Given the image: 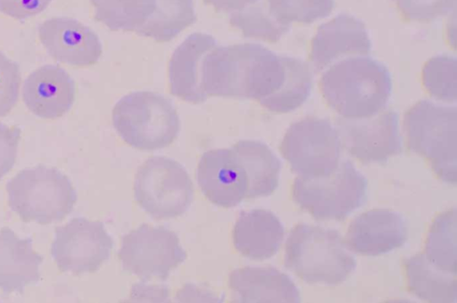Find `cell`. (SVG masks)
Segmentation results:
<instances>
[{
  "label": "cell",
  "mask_w": 457,
  "mask_h": 303,
  "mask_svg": "<svg viewBox=\"0 0 457 303\" xmlns=\"http://www.w3.org/2000/svg\"><path fill=\"white\" fill-rule=\"evenodd\" d=\"M408 21L427 22L450 14L456 0H393Z\"/></svg>",
  "instance_id": "obj_31"
},
{
  "label": "cell",
  "mask_w": 457,
  "mask_h": 303,
  "mask_svg": "<svg viewBox=\"0 0 457 303\" xmlns=\"http://www.w3.org/2000/svg\"><path fill=\"white\" fill-rule=\"evenodd\" d=\"M37 34L48 55L57 62L87 67L96 63L102 55L98 36L76 19H47L38 25Z\"/></svg>",
  "instance_id": "obj_13"
},
{
  "label": "cell",
  "mask_w": 457,
  "mask_h": 303,
  "mask_svg": "<svg viewBox=\"0 0 457 303\" xmlns=\"http://www.w3.org/2000/svg\"><path fill=\"white\" fill-rule=\"evenodd\" d=\"M196 180L203 194L218 206L234 207L246 198L247 179L231 148L204 153L197 165Z\"/></svg>",
  "instance_id": "obj_14"
},
{
  "label": "cell",
  "mask_w": 457,
  "mask_h": 303,
  "mask_svg": "<svg viewBox=\"0 0 457 303\" xmlns=\"http://www.w3.org/2000/svg\"><path fill=\"white\" fill-rule=\"evenodd\" d=\"M196 21L193 0H155V7L136 31L157 42H168Z\"/></svg>",
  "instance_id": "obj_24"
},
{
  "label": "cell",
  "mask_w": 457,
  "mask_h": 303,
  "mask_svg": "<svg viewBox=\"0 0 457 303\" xmlns=\"http://www.w3.org/2000/svg\"><path fill=\"white\" fill-rule=\"evenodd\" d=\"M216 46L212 36L195 32L175 49L169 63L170 90L173 96L194 104L206 101L208 97L201 86L203 61Z\"/></svg>",
  "instance_id": "obj_18"
},
{
  "label": "cell",
  "mask_w": 457,
  "mask_h": 303,
  "mask_svg": "<svg viewBox=\"0 0 457 303\" xmlns=\"http://www.w3.org/2000/svg\"><path fill=\"white\" fill-rule=\"evenodd\" d=\"M134 196L141 208L156 219L183 215L193 201L194 189L187 170L165 156H151L138 168Z\"/></svg>",
  "instance_id": "obj_8"
},
{
  "label": "cell",
  "mask_w": 457,
  "mask_h": 303,
  "mask_svg": "<svg viewBox=\"0 0 457 303\" xmlns=\"http://www.w3.org/2000/svg\"><path fill=\"white\" fill-rule=\"evenodd\" d=\"M368 182L349 160L327 176H298L292 187L295 202L318 220H343L367 199Z\"/></svg>",
  "instance_id": "obj_7"
},
{
  "label": "cell",
  "mask_w": 457,
  "mask_h": 303,
  "mask_svg": "<svg viewBox=\"0 0 457 303\" xmlns=\"http://www.w3.org/2000/svg\"><path fill=\"white\" fill-rule=\"evenodd\" d=\"M456 208L438 215L428 233L424 255L437 269L456 275Z\"/></svg>",
  "instance_id": "obj_26"
},
{
  "label": "cell",
  "mask_w": 457,
  "mask_h": 303,
  "mask_svg": "<svg viewBox=\"0 0 457 303\" xmlns=\"http://www.w3.org/2000/svg\"><path fill=\"white\" fill-rule=\"evenodd\" d=\"M229 22L241 30L245 37L268 42H277L290 28L278 23L263 8L251 5L234 12L229 17Z\"/></svg>",
  "instance_id": "obj_30"
},
{
  "label": "cell",
  "mask_w": 457,
  "mask_h": 303,
  "mask_svg": "<svg viewBox=\"0 0 457 303\" xmlns=\"http://www.w3.org/2000/svg\"><path fill=\"white\" fill-rule=\"evenodd\" d=\"M75 93V82L64 69L45 64L26 78L21 95L26 107L33 114L54 120L70 111Z\"/></svg>",
  "instance_id": "obj_16"
},
{
  "label": "cell",
  "mask_w": 457,
  "mask_h": 303,
  "mask_svg": "<svg viewBox=\"0 0 457 303\" xmlns=\"http://www.w3.org/2000/svg\"><path fill=\"white\" fill-rule=\"evenodd\" d=\"M281 56L259 44L215 46L204 58L201 86L206 97L251 98L259 103L282 86Z\"/></svg>",
  "instance_id": "obj_1"
},
{
  "label": "cell",
  "mask_w": 457,
  "mask_h": 303,
  "mask_svg": "<svg viewBox=\"0 0 457 303\" xmlns=\"http://www.w3.org/2000/svg\"><path fill=\"white\" fill-rule=\"evenodd\" d=\"M455 105L420 100L404 114L403 128L411 151L426 158L445 182L456 184Z\"/></svg>",
  "instance_id": "obj_5"
},
{
  "label": "cell",
  "mask_w": 457,
  "mask_h": 303,
  "mask_svg": "<svg viewBox=\"0 0 457 303\" xmlns=\"http://www.w3.org/2000/svg\"><path fill=\"white\" fill-rule=\"evenodd\" d=\"M21 82L19 64L0 52V117L6 116L16 105Z\"/></svg>",
  "instance_id": "obj_32"
},
{
  "label": "cell",
  "mask_w": 457,
  "mask_h": 303,
  "mask_svg": "<svg viewBox=\"0 0 457 303\" xmlns=\"http://www.w3.org/2000/svg\"><path fill=\"white\" fill-rule=\"evenodd\" d=\"M5 189L9 207L24 223L46 225L61 222L77 201L69 177L42 164L20 171L7 181Z\"/></svg>",
  "instance_id": "obj_4"
},
{
  "label": "cell",
  "mask_w": 457,
  "mask_h": 303,
  "mask_svg": "<svg viewBox=\"0 0 457 303\" xmlns=\"http://www.w3.org/2000/svg\"><path fill=\"white\" fill-rule=\"evenodd\" d=\"M286 77L280 88L262 100L260 104L274 113H288L300 107L309 97L312 75L309 66L302 60L281 56Z\"/></svg>",
  "instance_id": "obj_25"
},
{
  "label": "cell",
  "mask_w": 457,
  "mask_h": 303,
  "mask_svg": "<svg viewBox=\"0 0 457 303\" xmlns=\"http://www.w3.org/2000/svg\"><path fill=\"white\" fill-rule=\"evenodd\" d=\"M371 42L364 23L347 13H340L321 24L311 45L310 61L322 70L345 55H367Z\"/></svg>",
  "instance_id": "obj_17"
},
{
  "label": "cell",
  "mask_w": 457,
  "mask_h": 303,
  "mask_svg": "<svg viewBox=\"0 0 457 303\" xmlns=\"http://www.w3.org/2000/svg\"><path fill=\"white\" fill-rule=\"evenodd\" d=\"M258 0H204L218 12H237L255 4Z\"/></svg>",
  "instance_id": "obj_35"
},
{
  "label": "cell",
  "mask_w": 457,
  "mask_h": 303,
  "mask_svg": "<svg viewBox=\"0 0 457 303\" xmlns=\"http://www.w3.org/2000/svg\"><path fill=\"white\" fill-rule=\"evenodd\" d=\"M228 287L244 303L300 302V290L286 274L273 267L245 266L233 270Z\"/></svg>",
  "instance_id": "obj_20"
},
{
  "label": "cell",
  "mask_w": 457,
  "mask_h": 303,
  "mask_svg": "<svg viewBox=\"0 0 457 303\" xmlns=\"http://www.w3.org/2000/svg\"><path fill=\"white\" fill-rule=\"evenodd\" d=\"M268 12L278 23L310 24L328 16L335 7L334 0H267Z\"/></svg>",
  "instance_id": "obj_29"
},
{
  "label": "cell",
  "mask_w": 457,
  "mask_h": 303,
  "mask_svg": "<svg viewBox=\"0 0 457 303\" xmlns=\"http://www.w3.org/2000/svg\"><path fill=\"white\" fill-rule=\"evenodd\" d=\"M95 19L117 31H137L155 7V0H91Z\"/></svg>",
  "instance_id": "obj_27"
},
{
  "label": "cell",
  "mask_w": 457,
  "mask_h": 303,
  "mask_svg": "<svg viewBox=\"0 0 457 303\" xmlns=\"http://www.w3.org/2000/svg\"><path fill=\"white\" fill-rule=\"evenodd\" d=\"M52 0H0V13L15 20H26L45 11Z\"/></svg>",
  "instance_id": "obj_34"
},
{
  "label": "cell",
  "mask_w": 457,
  "mask_h": 303,
  "mask_svg": "<svg viewBox=\"0 0 457 303\" xmlns=\"http://www.w3.org/2000/svg\"><path fill=\"white\" fill-rule=\"evenodd\" d=\"M320 89L328 105L342 118L362 119L384 110L391 96L392 79L382 63L360 55L326 70Z\"/></svg>",
  "instance_id": "obj_2"
},
{
  "label": "cell",
  "mask_w": 457,
  "mask_h": 303,
  "mask_svg": "<svg viewBox=\"0 0 457 303\" xmlns=\"http://www.w3.org/2000/svg\"><path fill=\"white\" fill-rule=\"evenodd\" d=\"M186 257L174 231L148 224L123 236L119 251L122 269L144 280H165Z\"/></svg>",
  "instance_id": "obj_10"
},
{
  "label": "cell",
  "mask_w": 457,
  "mask_h": 303,
  "mask_svg": "<svg viewBox=\"0 0 457 303\" xmlns=\"http://www.w3.org/2000/svg\"><path fill=\"white\" fill-rule=\"evenodd\" d=\"M112 124L130 147L153 151L170 145L180 122L173 104L161 94L136 91L122 97L112 113Z\"/></svg>",
  "instance_id": "obj_6"
},
{
  "label": "cell",
  "mask_w": 457,
  "mask_h": 303,
  "mask_svg": "<svg viewBox=\"0 0 457 303\" xmlns=\"http://www.w3.org/2000/svg\"><path fill=\"white\" fill-rule=\"evenodd\" d=\"M43 257L33 249L31 238L21 239L11 228L0 229V290L23 293L41 278Z\"/></svg>",
  "instance_id": "obj_19"
},
{
  "label": "cell",
  "mask_w": 457,
  "mask_h": 303,
  "mask_svg": "<svg viewBox=\"0 0 457 303\" xmlns=\"http://www.w3.org/2000/svg\"><path fill=\"white\" fill-rule=\"evenodd\" d=\"M337 128L347 152L364 164L382 163L402 151L399 115L394 110L362 119L341 117Z\"/></svg>",
  "instance_id": "obj_12"
},
{
  "label": "cell",
  "mask_w": 457,
  "mask_h": 303,
  "mask_svg": "<svg viewBox=\"0 0 457 303\" xmlns=\"http://www.w3.org/2000/svg\"><path fill=\"white\" fill-rule=\"evenodd\" d=\"M456 72L455 56L437 55L430 58L423 67V85L434 98L455 103L457 97Z\"/></svg>",
  "instance_id": "obj_28"
},
{
  "label": "cell",
  "mask_w": 457,
  "mask_h": 303,
  "mask_svg": "<svg viewBox=\"0 0 457 303\" xmlns=\"http://www.w3.org/2000/svg\"><path fill=\"white\" fill-rule=\"evenodd\" d=\"M409 290L417 298L429 302L456 301V275L435 267L419 253L404 260Z\"/></svg>",
  "instance_id": "obj_23"
},
{
  "label": "cell",
  "mask_w": 457,
  "mask_h": 303,
  "mask_svg": "<svg viewBox=\"0 0 457 303\" xmlns=\"http://www.w3.org/2000/svg\"><path fill=\"white\" fill-rule=\"evenodd\" d=\"M285 266L308 283L337 285L356 267V260L335 230L299 223L286 241Z\"/></svg>",
  "instance_id": "obj_3"
},
{
  "label": "cell",
  "mask_w": 457,
  "mask_h": 303,
  "mask_svg": "<svg viewBox=\"0 0 457 303\" xmlns=\"http://www.w3.org/2000/svg\"><path fill=\"white\" fill-rule=\"evenodd\" d=\"M284 234V226L274 213L254 208L241 212L233 228V244L244 257L261 261L278 252Z\"/></svg>",
  "instance_id": "obj_21"
},
{
  "label": "cell",
  "mask_w": 457,
  "mask_h": 303,
  "mask_svg": "<svg viewBox=\"0 0 457 303\" xmlns=\"http://www.w3.org/2000/svg\"><path fill=\"white\" fill-rule=\"evenodd\" d=\"M112 247L102 222L77 217L55 228L50 254L60 272L80 275L96 272Z\"/></svg>",
  "instance_id": "obj_11"
},
{
  "label": "cell",
  "mask_w": 457,
  "mask_h": 303,
  "mask_svg": "<svg viewBox=\"0 0 457 303\" xmlns=\"http://www.w3.org/2000/svg\"><path fill=\"white\" fill-rule=\"evenodd\" d=\"M247 179L246 198L272 194L278 186L281 163L263 142L243 139L231 147Z\"/></svg>",
  "instance_id": "obj_22"
},
{
  "label": "cell",
  "mask_w": 457,
  "mask_h": 303,
  "mask_svg": "<svg viewBox=\"0 0 457 303\" xmlns=\"http://www.w3.org/2000/svg\"><path fill=\"white\" fill-rule=\"evenodd\" d=\"M407 237L404 217L395 211L379 208L356 216L344 240L351 252L375 257L401 248Z\"/></svg>",
  "instance_id": "obj_15"
},
{
  "label": "cell",
  "mask_w": 457,
  "mask_h": 303,
  "mask_svg": "<svg viewBox=\"0 0 457 303\" xmlns=\"http://www.w3.org/2000/svg\"><path fill=\"white\" fill-rule=\"evenodd\" d=\"M21 130L18 126L0 122V180L14 166Z\"/></svg>",
  "instance_id": "obj_33"
},
{
  "label": "cell",
  "mask_w": 457,
  "mask_h": 303,
  "mask_svg": "<svg viewBox=\"0 0 457 303\" xmlns=\"http://www.w3.org/2000/svg\"><path fill=\"white\" fill-rule=\"evenodd\" d=\"M279 150L298 176L317 178L327 176L337 168L341 141L328 120L312 116L289 126Z\"/></svg>",
  "instance_id": "obj_9"
}]
</instances>
